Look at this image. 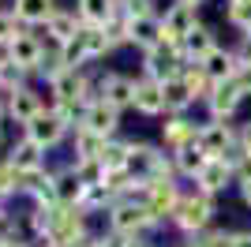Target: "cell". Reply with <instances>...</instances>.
<instances>
[{
  "label": "cell",
  "mask_w": 251,
  "mask_h": 247,
  "mask_svg": "<svg viewBox=\"0 0 251 247\" xmlns=\"http://www.w3.org/2000/svg\"><path fill=\"white\" fill-rule=\"evenodd\" d=\"M214 214H218L214 195H206V191L195 184V191H184V198H180V206H176V214L169 217V221H173L180 232L199 236V232H206V228L214 225Z\"/></svg>",
  "instance_id": "obj_1"
},
{
  "label": "cell",
  "mask_w": 251,
  "mask_h": 247,
  "mask_svg": "<svg viewBox=\"0 0 251 247\" xmlns=\"http://www.w3.org/2000/svg\"><path fill=\"white\" fill-rule=\"evenodd\" d=\"M109 228H116V232H127V236H139L143 228L157 225V217L150 214L147 202H139V198H116L109 210Z\"/></svg>",
  "instance_id": "obj_2"
},
{
  "label": "cell",
  "mask_w": 251,
  "mask_h": 247,
  "mask_svg": "<svg viewBox=\"0 0 251 247\" xmlns=\"http://www.w3.org/2000/svg\"><path fill=\"white\" fill-rule=\"evenodd\" d=\"M4 52H8V64L15 68V72H23V75H34L38 68H42L45 45H42V38H34V34L19 30V38L11 41V45H8Z\"/></svg>",
  "instance_id": "obj_3"
},
{
  "label": "cell",
  "mask_w": 251,
  "mask_h": 247,
  "mask_svg": "<svg viewBox=\"0 0 251 247\" xmlns=\"http://www.w3.org/2000/svg\"><path fill=\"white\" fill-rule=\"evenodd\" d=\"M195 143H199L210 157H225L232 146L240 143V131H236L229 120H206V124H199V139H195Z\"/></svg>",
  "instance_id": "obj_4"
},
{
  "label": "cell",
  "mask_w": 251,
  "mask_h": 247,
  "mask_svg": "<svg viewBox=\"0 0 251 247\" xmlns=\"http://www.w3.org/2000/svg\"><path fill=\"white\" fill-rule=\"evenodd\" d=\"M195 26H199V8H195V4H180L176 0V4L165 8V15H161V30H165L169 45H180Z\"/></svg>",
  "instance_id": "obj_5"
},
{
  "label": "cell",
  "mask_w": 251,
  "mask_h": 247,
  "mask_svg": "<svg viewBox=\"0 0 251 247\" xmlns=\"http://www.w3.org/2000/svg\"><path fill=\"white\" fill-rule=\"evenodd\" d=\"M180 198H184V191H180L176 180H147V206H150V214H154L157 221H165V217L176 214Z\"/></svg>",
  "instance_id": "obj_6"
},
{
  "label": "cell",
  "mask_w": 251,
  "mask_h": 247,
  "mask_svg": "<svg viewBox=\"0 0 251 247\" xmlns=\"http://www.w3.org/2000/svg\"><path fill=\"white\" fill-rule=\"evenodd\" d=\"M98 94H101L109 105H116V109H135V79H131V75L105 72L101 79H98Z\"/></svg>",
  "instance_id": "obj_7"
},
{
  "label": "cell",
  "mask_w": 251,
  "mask_h": 247,
  "mask_svg": "<svg viewBox=\"0 0 251 247\" xmlns=\"http://www.w3.org/2000/svg\"><path fill=\"white\" fill-rule=\"evenodd\" d=\"M79 127H90V131L105 135V139H113L116 127H120V109H116V105H109L105 98H98V101L86 105L83 124H79Z\"/></svg>",
  "instance_id": "obj_8"
},
{
  "label": "cell",
  "mask_w": 251,
  "mask_h": 247,
  "mask_svg": "<svg viewBox=\"0 0 251 247\" xmlns=\"http://www.w3.org/2000/svg\"><path fill=\"white\" fill-rule=\"evenodd\" d=\"M240 90L232 86V79L225 82H214V90L206 94V109H210V120H232L236 109H240Z\"/></svg>",
  "instance_id": "obj_9"
},
{
  "label": "cell",
  "mask_w": 251,
  "mask_h": 247,
  "mask_svg": "<svg viewBox=\"0 0 251 247\" xmlns=\"http://www.w3.org/2000/svg\"><path fill=\"white\" fill-rule=\"evenodd\" d=\"M195 184L206 191V195H225L229 191V184H236V173H232V165L229 161H221V157H210L206 169H202L199 176H195Z\"/></svg>",
  "instance_id": "obj_10"
},
{
  "label": "cell",
  "mask_w": 251,
  "mask_h": 247,
  "mask_svg": "<svg viewBox=\"0 0 251 247\" xmlns=\"http://www.w3.org/2000/svg\"><path fill=\"white\" fill-rule=\"evenodd\" d=\"M161 150L150 143H131V154H127V173L135 180H154V173L161 169Z\"/></svg>",
  "instance_id": "obj_11"
},
{
  "label": "cell",
  "mask_w": 251,
  "mask_h": 247,
  "mask_svg": "<svg viewBox=\"0 0 251 247\" xmlns=\"http://www.w3.org/2000/svg\"><path fill=\"white\" fill-rule=\"evenodd\" d=\"M45 113V105H42V98L30 90V86H19L15 94H8V120H15V124H26L34 120V116H42Z\"/></svg>",
  "instance_id": "obj_12"
},
{
  "label": "cell",
  "mask_w": 251,
  "mask_h": 247,
  "mask_svg": "<svg viewBox=\"0 0 251 247\" xmlns=\"http://www.w3.org/2000/svg\"><path fill=\"white\" fill-rule=\"evenodd\" d=\"M64 131H68V124H64L60 116L52 113V109H49V113H42V116H34V120L26 124V135H30V139H34L38 146H45V150L60 143V139H64Z\"/></svg>",
  "instance_id": "obj_13"
},
{
  "label": "cell",
  "mask_w": 251,
  "mask_h": 247,
  "mask_svg": "<svg viewBox=\"0 0 251 247\" xmlns=\"http://www.w3.org/2000/svg\"><path fill=\"white\" fill-rule=\"evenodd\" d=\"M83 86H86V75L79 68H64L49 79L52 101H83Z\"/></svg>",
  "instance_id": "obj_14"
},
{
  "label": "cell",
  "mask_w": 251,
  "mask_h": 247,
  "mask_svg": "<svg viewBox=\"0 0 251 247\" xmlns=\"http://www.w3.org/2000/svg\"><path fill=\"white\" fill-rule=\"evenodd\" d=\"M127 26H131V45H135V49H143V52L165 41L161 15H139V19H131V15H127Z\"/></svg>",
  "instance_id": "obj_15"
},
{
  "label": "cell",
  "mask_w": 251,
  "mask_h": 247,
  "mask_svg": "<svg viewBox=\"0 0 251 247\" xmlns=\"http://www.w3.org/2000/svg\"><path fill=\"white\" fill-rule=\"evenodd\" d=\"M135 113L143 116H161L165 113V94H161V82L139 75L135 79Z\"/></svg>",
  "instance_id": "obj_16"
},
{
  "label": "cell",
  "mask_w": 251,
  "mask_h": 247,
  "mask_svg": "<svg viewBox=\"0 0 251 247\" xmlns=\"http://www.w3.org/2000/svg\"><path fill=\"white\" fill-rule=\"evenodd\" d=\"M8 161L19 169V173H34V169H45V146H38L30 135H23L19 143H11Z\"/></svg>",
  "instance_id": "obj_17"
},
{
  "label": "cell",
  "mask_w": 251,
  "mask_h": 247,
  "mask_svg": "<svg viewBox=\"0 0 251 247\" xmlns=\"http://www.w3.org/2000/svg\"><path fill=\"white\" fill-rule=\"evenodd\" d=\"M202 68H206V75L214 82H225L232 79V72H236V64H240V56H236V49H225V45H214V49L202 56Z\"/></svg>",
  "instance_id": "obj_18"
},
{
  "label": "cell",
  "mask_w": 251,
  "mask_h": 247,
  "mask_svg": "<svg viewBox=\"0 0 251 247\" xmlns=\"http://www.w3.org/2000/svg\"><path fill=\"white\" fill-rule=\"evenodd\" d=\"M206 161H210V154L202 150L199 143H184V146H176V150H173L176 176H188V180H195V176L206 169Z\"/></svg>",
  "instance_id": "obj_19"
},
{
  "label": "cell",
  "mask_w": 251,
  "mask_h": 247,
  "mask_svg": "<svg viewBox=\"0 0 251 247\" xmlns=\"http://www.w3.org/2000/svg\"><path fill=\"white\" fill-rule=\"evenodd\" d=\"M199 139V127L188 120L184 113H169V120L161 124V143L169 146V150H176V146L184 143H195Z\"/></svg>",
  "instance_id": "obj_20"
},
{
  "label": "cell",
  "mask_w": 251,
  "mask_h": 247,
  "mask_svg": "<svg viewBox=\"0 0 251 247\" xmlns=\"http://www.w3.org/2000/svg\"><path fill=\"white\" fill-rule=\"evenodd\" d=\"M15 19L23 26H45L56 15V0H15Z\"/></svg>",
  "instance_id": "obj_21"
},
{
  "label": "cell",
  "mask_w": 251,
  "mask_h": 247,
  "mask_svg": "<svg viewBox=\"0 0 251 247\" xmlns=\"http://www.w3.org/2000/svg\"><path fill=\"white\" fill-rule=\"evenodd\" d=\"M79 30H83V19H79V11H64V8H56V15L45 23V34H49L52 45H64V41H72Z\"/></svg>",
  "instance_id": "obj_22"
},
{
  "label": "cell",
  "mask_w": 251,
  "mask_h": 247,
  "mask_svg": "<svg viewBox=\"0 0 251 247\" xmlns=\"http://www.w3.org/2000/svg\"><path fill=\"white\" fill-rule=\"evenodd\" d=\"M161 94H165V116L169 113H188L191 105H195V94H191V86L184 82V75L165 79L161 82Z\"/></svg>",
  "instance_id": "obj_23"
},
{
  "label": "cell",
  "mask_w": 251,
  "mask_h": 247,
  "mask_svg": "<svg viewBox=\"0 0 251 247\" xmlns=\"http://www.w3.org/2000/svg\"><path fill=\"white\" fill-rule=\"evenodd\" d=\"M214 45H218V38H214V30H210V26H195V30L188 34V38L180 41V49H184V64H199L202 56H206L210 49H214Z\"/></svg>",
  "instance_id": "obj_24"
},
{
  "label": "cell",
  "mask_w": 251,
  "mask_h": 247,
  "mask_svg": "<svg viewBox=\"0 0 251 247\" xmlns=\"http://www.w3.org/2000/svg\"><path fill=\"white\" fill-rule=\"evenodd\" d=\"M52 176H56V195H60L64 206H79L83 202L86 184H83V176L75 173V165H68V169H60V173H52Z\"/></svg>",
  "instance_id": "obj_25"
},
{
  "label": "cell",
  "mask_w": 251,
  "mask_h": 247,
  "mask_svg": "<svg viewBox=\"0 0 251 247\" xmlns=\"http://www.w3.org/2000/svg\"><path fill=\"white\" fill-rule=\"evenodd\" d=\"M105 135L90 131V127H75V161H101L105 154Z\"/></svg>",
  "instance_id": "obj_26"
},
{
  "label": "cell",
  "mask_w": 251,
  "mask_h": 247,
  "mask_svg": "<svg viewBox=\"0 0 251 247\" xmlns=\"http://www.w3.org/2000/svg\"><path fill=\"white\" fill-rule=\"evenodd\" d=\"M79 38H83L86 60H101L105 52H113V41H109V30H105V26H98V23H83Z\"/></svg>",
  "instance_id": "obj_27"
},
{
  "label": "cell",
  "mask_w": 251,
  "mask_h": 247,
  "mask_svg": "<svg viewBox=\"0 0 251 247\" xmlns=\"http://www.w3.org/2000/svg\"><path fill=\"white\" fill-rule=\"evenodd\" d=\"M75 11H79V19H83V23H98V26H105V23L120 11V4H116V0H75Z\"/></svg>",
  "instance_id": "obj_28"
},
{
  "label": "cell",
  "mask_w": 251,
  "mask_h": 247,
  "mask_svg": "<svg viewBox=\"0 0 251 247\" xmlns=\"http://www.w3.org/2000/svg\"><path fill=\"white\" fill-rule=\"evenodd\" d=\"M184 82L191 86V94H195V101H206V94L214 90V79L206 75V68L202 64H184Z\"/></svg>",
  "instance_id": "obj_29"
},
{
  "label": "cell",
  "mask_w": 251,
  "mask_h": 247,
  "mask_svg": "<svg viewBox=\"0 0 251 247\" xmlns=\"http://www.w3.org/2000/svg\"><path fill=\"white\" fill-rule=\"evenodd\" d=\"M127 154H131V143L109 139V143H105V154H101V165L105 169H127Z\"/></svg>",
  "instance_id": "obj_30"
},
{
  "label": "cell",
  "mask_w": 251,
  "mask_h": 247,
  "mask_svg": "<svg viewBox=\"0 0 251 247\" xmlns=\"http://www.w3.org/2000/svg\"><path fill=\"white\" fill-rule=\"evenodd\" d=\"M19 191H23V173L4 157V161H0V202L8 195H19Z\"/></svg>",
  "instance_id": "obj_31"
},
{
  "label": "cell",
  "mask_w": 251,
  "mask_h": 247,
  "mask_svg": "<svg viewBox=\"0 0 251 247\" xmlns=\"http://www.w3.org/2000/svg\"><path fill=\"white\" fill-rule=\"evenodd\" d=\"M199 240L202 247H232V240H236V232H232V228H218V225H210L206 232H199Z\"/></svg>",
  "instance_id": "obj_32"
},
{
  "label": "cell",
  "mask_w": 251,
  "mask_h": 247,
  "mask_svg": "<svg viewBox=\"0 0 251 247\" xmlns=\"http://www.w3.org/2000/svg\"><path fill=\"white\" fill-rule=\"evenodd\" d=\"M19 26H23V23L15 19V11H4V8H0V49H8L11 41L19 38Z\"/></svg>",
  "instance_id": "obj_33"
},
{
  "label": "cell",
  "mask_w": 251,
  "mask_h": 247,
  "mask_svg": "<svg viewBox=\"0 0 251 247\" xmlns=\"http://www.w3.org/2000/svg\"><path fill=\"white\" fill-rule=\"evenodd\" d=\"M232 86L240 90V98H251V60H240L232 72Z\"/></svg>",
  "instance_id": "obj_34"
},
{
  "label": "cell",
  "mask_w": 251,
  "mask_h": 247,
  "mask_svg": "<svg viewBox=\"0 0 251 247\" xmlns=\"http://www.w3.org/2000/svg\"><path fill=\"white\" fill-rule=\"evenodd\" d=\"M98 244H101V247H127V244H131V236H127V232H116V228H109L105 236H98Z\"/></svg>",
  "instance_id": "obj_35"
},
{
  "label": "cell",
  "mask_w": 251,
  "mask_h": 247,
  "mask_svg": "<svg viewBox=\"0 0 251 247\" xmlns=\"http://www.w3.org/2000/svg\"><path fill=\"white\" fill-rule=\"evenodd\" d=\"M4 240H15V217L0 206V244H4Z\"/></svg>",
  "instance_id": "obj_36"
},
{
  "label": "cell",
  "mask_w": 251,
  "mask_h": 247,
  "mask_svg": "<svg viewBox=\"0 0 251 247\" xmlns=\"http://www.w3.org/2000/svg\"><path fill=\"white\" fill-rule=\"evenodd\" d=\"M236 56H240V60H251V34H240V45H236Z\"/></svg>",
  "instance_id": "obj_37"
},
{
  "label": "cell",
  "mask_w": 251,
  "mask_h": 247,
  "mask_svg": "<svg viewBox=\"0 0 251 247\" xmlns=\"http://www.w3.org/2000/svg\"><path fill=\"white\" fill-rule=\"evenodd\" d=\"M236 187H240V198H244V206H251V176L236 180Z\"/></svg>",
  "instance_id": "obj_38"
},
{
  "label": "cell",
  "mask_w": 251,
  "mask_h": 247,
  "mask_svg": "<svg viewBox=\"0 0 251 247\" xmlns=\"http://www.w3.org/2000/svg\"><path fill=\"white\" fill-rule=\"evenodd\" d=\"M240 146L251 154V120H244V124H240Z\"/></svg>",
  "instance_id": "obj_39"
},
{
  "label": "cell",
  "mask_w": 251,
  "mask_h": 247,
  "mask_svg": "<svg viewBox=\"0 0 251 247\" xmlns=\"http://www.w3.org/2000/svg\"><path fill=\"white\" fill-rule=\"evenodd\" d=\"M232 247H251V232H236V240H232Z\"/></svg>",
  "instance_id": "obj_40"
},
{
  "label": "cell",
  "mask_w": 251,
  "mask_h": 247,
  "mask_svg": "<svg viewBox=\"0 0 251 247\" xmlns=\"http://www.w3.org/2000/svg\"><path fill=\"white\" fill-rule=\"evenodd\" d=\"M4 75H8V52L0 49V86H4Z\"/></svg>",
  "instance_id": "obj_41"
},
{
  "label": "cell",
  "mask_w": 251,
  "mask_h": 247,
  "mask_svg": "<svg viewBox=\"0 0 251 247\" xmlns=\"http://www.w3.org/2000/svg\"><path fill=\"white\" fill-rule=\"evenodd\" d=\"M127 247H154V244H150V240H143V236H131V244H127Z\"/></svg>",
  "instance_id": "obj_42"
},
{
  "label": "cell",
  "mask_w": 251,
  "mask_h": 247,
  "mask_svg": "<svg viewBox=\"0 0 251 247\" xmlns=\"http://www.w3.org/2000/svg\"><path fill=\"white\" fill-rule=\"evenodd\" d=\"M0 247H26V244H19V240H4Z\"/></svg>",
  "instance_id": "obj_43"
},
{
  "label": "cell",
  "mask_w": 251,
  "mask_h": 247,
  "mask_svg": "<svg viewBox=\"0 0 251 247\" xmlns=\"http://www.w3.org/2000/svg\"><path fill=\"white\" fill-rule=\"evenodd\" d=\"M176 247H202V244H199V240H195V236H191L188 244H176Z\"/></svg>",
  "instance_id": "obj_44"
},
{
  "label": "cell",
  "mask_w": 251,
  "mask_h": 247,
  "mask_svg": "<svg viewBox=\"0 0 251 247\" xmlns=\"http://www.w3.org/2000/svg\"><path fill=\"white\" fill-rule=\"evenodd\" d=\"M180 4H195V8H199V4H202V0H180Z\"/></svg>",
  "instance_id": "obj_45"
},
{
  "label": "cell",
  "mask_w": 251,
  "mask_h": 247,
  "mask_svg": "<svg viewBox=\"0 0 251 247\" xmlns=\"http://www.w3.org/2000/svg\"><path fill=\"white\" fill-rule=\"evenodd\" d=\"M0 139H4V124H0Z\"/></svg>",
  "instance_id": "obj_46"
},
{
  "label": "cell",
  "mask_w": 251,
  "mask_h": 247,
  "mask_svg": "<svg viewBox=\"0 0 251 247\" xmlns=\"http://www.w3.org/2000/svg\"><path fill=\"white\" fill-rule=\"evenodd\" d=\"M0 206H4V202H0Z\"/></svg>",
  "instance_id": "obj_47"
}]
</instances>
